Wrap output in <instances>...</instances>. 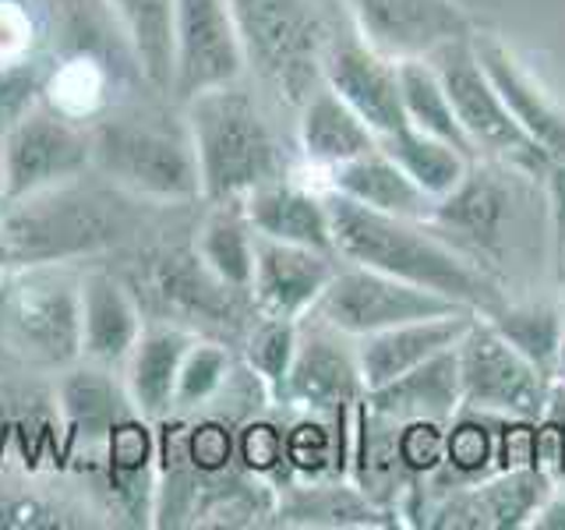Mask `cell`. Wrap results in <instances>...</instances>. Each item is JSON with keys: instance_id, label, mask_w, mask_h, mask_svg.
<instances>
[{"instance_id": "obj_15", "label": "cell", "mask_w": 565, "mask_h": 530, "mask_svg": "<svg viewBox=\"0 0 565 530\" xmlns=\"http://www.w3.org/2000/svg\"><path fill=\"white\" fill-rule=\"evenodd\" d=\"M555 491V477L537 464L494 470L481 481L459 485L431 502V530H520L530 527L541 502Z\"/></svg>"}, {"instance_id": "obj_1", "label": "cell", "mask_w": 565, "mask_h": 530, "mask_svg": "<svg viewBox=\"0 0 565 530\" xmlns=\"http://www.w3.org/2000/svg\"><path fill=\"white\" fill-rule=\"evenodd\" d=\"M326 202L332 220V252L340 262L364 265V269L403 279L411 287L449 297L477 315H488L509 300L502 283L467 255H459L428 220H406L367 209L329 188Z\"/></svg>"}, {"instance_id": "obj_9", "label": "cell", "mask_w": 565, "mask_h": 530, "mask_svg": "<svg viewBox=\"0 0 565 530\" xmlns=\"http://www.w3.org/2000/svg\"><path fill=\"white\" fill-rule=\"evenodd\" d=\"M88 167H93V128L50 99H40L4 128L0 202H22L29 194L78 181Z\"/></svg>"}, {"instance_id": "obj_22", "label": "cell", "mask_w": 565, "mask_h": 530, "mask_svg": "<svg viewBox=\"0 0 565 530\" xmlns=\"http://www.w3.org/2000/svg\"><path fill=\"white\" fill-rule=\"evenodd\" d=\"M364 403L388 421H438L449 424L463 411V389H459L456 347L435 353L406 375L364 393Z\"/></svg>"}, {"instance_id": "obj_23", "label": "cell", "mask_w": 565, "mask_h": 530, "mask_svg": "<svg viewBox=\"0 0 565 530\" xmlns=\"http://www.w3.org/2000/svg\"><path fill=\"white\" fill-rule=\"evenodd\" d=\"M199 332L173 322H146L135 350L124 361V389L135 403V411L149 421L173 414L177 375L181 361Z\"/></svg>"}, {"instance_id": "obj_31", "label": "cell", "mask_w": 565, "mask_h": 530, "mask_svg": "<svg viewBox=\"0 0 565 530\" xmlns=\"http://www.w3.org/2000/svg\"><path fill=\"white\" fill-rule=\"evenodd\" d=\"M481 318H488V322L499 329L530 364H537L547 379L555 375L558 347L565 336V311L558 305H552V300H505V305H499Z\"/></svg>"}, {"instance_id": "obj_17", "label": "cell", "mask_w": 565, "mask_h": 530, "mask_svg": "<svg viewBox=\"0 0 565 530\" xmlns=\"http://www.w3.org/2000/svg\"><path fill=\"white\" fill-rule=\"evenodd\" d=\"M340 269V258L315 247L282 244L258 237L255 241V276H252V305L258 315L290 318L300 322L315 305L329 279Z\"/></svg>"}, {"instance_id": "obj_28", "label": "cell", "mask_w": 565, "mask_h": 530, "mask_svg": "<svg viewBox=\"0 0 565 530\" xmlns=\"http://www.w3.org/2000/svg\"><path fill=\"white\" fill-rule=\"evenodd\" d=\"M212 209L194 230V255L230 290L247 294L255 276V226L247 223L241 202H209ZM252 297V294H247Z\"/></svg>"}, {"instance_id": "obj_6", "label": "cell", "mask_w": 565, "mask_h": 530, "mask_svg": "<svg viewBox=\"0 0 565 530\" xmlns=\"http://www.w3.org/2000/svg\"><path fill=\"white\" fill-rule=\"evenodd\" d=\"M247 67L269 93L300 110L318 85L332 35L315 0H230Z\"/></svg>"}, {"instance_id": "obj_5", "label": "cell", "mask_w": 565, "mask_h": 530, "mask_svg": "<svg viewBox=\"0 0 565 530\" xmlns=\"http://www.w3.org/2000/svg\"><path fill=\"white\" fill-rule=\"evenodd\" d=\"M78 181L29 194L22 202H4L0 262L14 265V269L71 262L131 237V209L99 191H82Z\"/></svg>"}, {"instance_id": "obj_12", "label": "cell", "mask_w": 565, "mask_h": 530, "mask_svg": "<svg viewBox=\"0 0 565 530\" xmlns=\"http://www.w3.org/2000/svg\"><path fill=\"white\" fill-rule=\"evenodd\" d=\"M244 71L247 57L230 0H177L170 96L188 103L209 88L241 82Z\"/></svg>"}, {"instance_id": "obj_11", "label": "cell", "mask_w": 565, "mask_h": 530, "mask_svg": "<svg viewBox=\"0 0 565 530\" xmlns=\"http://www.w3.org/2000/svg\"><path fill=\"white\" fill-rule=\"evenodd\" d=\"M470 311L456 305L449 297H438L431 290L411 287V283L393 279L385 273L364 269V265L340 262V269L329 279V287L318 297V305L308 311L322 318L326 326L340 329L353 340L382 329H393L403 322H420V318H438V315H459Z\"/></svg>"}, {"instance_id": "obj_26", "label": "cell", "mask_w": 565, "mask_h": 530, "mask_svg": "<svg viewBox=\"0 0 565 530\" xmlns=\"http://www.w3.org/2000/svg\"><path fill=\"white\" fill-rule=\"evenodd\" d=\"M276 523L290 527H393L382 506L350 481V477H315V481H290L279 485L276 499Z\"/></svg>"}, {"instance_id": "obj_35", "label": "cell", "mask_w": 565, "mask_h": 530, "mask_svg": "<svg viewBox=\"0 0 565 530\" xmlns=\"http://www.w3.org/2000/svg\"><path fill=\"white\" fill-rule=\"evenodd\" d=\"M88 523L82 509H71L64 502H50L35 491L0 488V527L14 530H53V527H82Z\"/></svg>"}, {"instance_id": "obj_32", "label": "cell", "mask_w": 565, "mask_h": 530, "mask_svg": "<svg viewBox=\"0 0 565 530\" xmlns=\"http://www.w3.org/2000/svg\"><path fill=\"white\" fill-rule=\"evenodd\" d=\"M396 75H399V96H403L406 120H411L417 131H428L441 141H452V146L463 149L467 156H477L470 138L463 135V128H459V120L452 114V103L446 96V88H441L431 61L428 57L399 61Z\"/></svg>"}, {"instance_id": "obj_10", "label": "cell", "mask_w": 565, "mask_h": 530, "mask_svg": "<svg viewBox=\"0 0 565 530\" xmlns=\"http://www.w3.org/2000/svg\"><path fill=\"white\" fill-rule=\"evenodd\" d=\"M456 361L467 411L541 421L552 406L555 382L481 315H473L470 329L459 336Z\"/></svg>"}, {"instance_id": "obj_16", "label": "cell", "mask_w": 565, "mask_h": 530, "mask_svg": "<svg viewBox=\"0 0 565 530\" xmlns=\"http://www.w3.org/2000/svg\"><path fill=\"white\" fill-rule=\"evenodd\" d=\"M322 82L375 131V138L393 135L411 124L399 96L396 61L382 57L367 43H361L358 35H343V40L332 35L322 64Z\"/></svg>"}, {"instance_id": "obj_29", "label": "cell", "mask_w": 565, "mask_h": 530, "mask_svg": "<svg viewBox=\"0 0 565 530\" xmlns=\"http://www.w3.org/2000/svg\"><path fill=\"white\" fill-rule=\"evenodd\" d=\"M128 40L135 64L152 93L170 96L173 85V11L177 0H103Z\"/></svg>"}, {"instance_id": "obj_8", "label": "cell", "mask_w": 565, "mask_h": 530, "mask_svg": "<svg viewBox=\"0 0 565 530\" xmlns=\"http://www.w3.org/2000/svg\"><path fill=\"white\" fill-rule=\"evenodd\" d=\"M428 61L452 103L459 128H463V135L470 138L477 156L502 159V163L523 167L537 177L547 173L552 159L544 156V149L520 128L516 117L509 114L499 88L491 85L488 71L481 67V61H477L473 40L438 46Z\"/></svg>"}, {"instance_id": "obj_3", "label": "cell", "mask_w": 565, "mask_h": 530, "mask_svg": "<svg viewBox=\"0 0 565 530\" xmlns=\"http://www.w3.org/2000/svg\"><path fill=\"white\" fill-rule=\"evenodd\" d=\"M181 106L205 202H241L247 191L287 173V152L269 117L241 82L209 88Z\"/></svg>"}, {"instance_id": "obj_36", "label": "cell", "mask_w": 565, "mask_h": 530, "mask_svg": "<svg viewBox=\"0 0 565 530\" xmlns=\"http://www.w3.org/2000/svg\"><path fill=\"white\" fill-rule=\"evenodd\" d=\"M544 194H547V247H552L555 276L565 287V159L547 167Z\"/></svg>"}, {"instance_id": "obj_7", "label": "cell", "mask_w": 565, "mask_h": 530, "mask_svg": "<svg viewBox=\"0 0 565 530\" xmlns=\"http://www.w3.org/2000/svg\"><path fill=\"white\" fill-rule=\"evenodd\" d=\"M0 340L32 368L64 371L82 361V276L67 262L25 265L0 297Z\"/></svg>"}, {"instance_id": "obj_24", "label": "cell", "mask_w": 565, "mask_h": 530, "mask_svg": "<svg viewBox=\"0 0 565 530\" xmlns=\"http://www.w3.org/2000/svg\"><path fill=\"white\" fill-rule=\"evenodd\" d=\"M57 411L67 438L88 449L110 435L117 421L135 414V403L124 382H114V368L78 361L64 368V379L57 385Z\"/></svg>"}, {"instance_id": "obj_18", "label": "cell", "mask_w": 565, "mask_h": 530, "mask_svg": "<svg viewBox=\"0 0 565 530\" xmlns=\"http://www.w3.org/2000/svg\"><path fill=\"white\" fill-rule=\"evenodd\" d=\"M241 209L258 237L332 252V220L322 184H305L282 173L276 181H265L255 191H247Z\"/></svg>"}, {"instance_id": "obj_14", "label": "cell", "mask_w": 565, "mask_h": 530, "mask_svg": "<svg viewBox=\"0 0 565 530\" xmlns=\"http://www.w3.org/2000/svg\"><path fill=\"white\" fill-rule=\"evenodd\" d=\"M358 40L388 61L431 57L438 46L473 40L470 14L456 0H343Z\"/></svg>"}, {"instance_id": "obj_19", "label": "cell", "mask_w": 565, "mask_h": 530, "mask_svg": "<svg viewBox=\"0 0 565 530\" xmlns=\"http://www.w3.org/2000/svg\"><path fill=\"white\" fill-rule=\"evenodd\" d=\"M477 311H459V315H438V318H420V322H403L393 329L371 332L358 340V361H361V379L364 389H379L406 375L411 368L424 364L435 353L449 350L459 343L473 322Z\"/></svg>"}, {"instance_id": "obj_33", "label": "cell", "mask_w": 565, "mask_h": 530, "mask_svg": "<svg viewBox=\"0 0 565 530\" xmlns=\"http://www.w3.org/2000/svg\"><path fill=\"white\" fill-rule=\"evenodd\" d=\"M297 332H300V322H290V318L255 315L252 326L241 336V361L262 379V385L269 389L276 403H279V389L287 382V371L297 353Z\"/></svg>"}, {"instance_id": "obj_40", "label": "cell", "mask_w": 565, "mask_h": 530, "mask_svg": "<svg viewBox=\"0 0 565 530\" xmlns=\"http://www.w3.org/2000/svg\"><path fill=\"white\" fill-rule=\"evenodd\" d=\"M0 159H4V124H0Z\"/></svg>"}, {"instance_id": "obj_30", "label": "cell", "mask_w": 565, "mask_h": 530, "mask_svg": "<svg viewBox=\"0 0 565 530\" xmlns=\"http://www.w3.org/2000/svg\"><path fill=\"white\" fill-rule=\"evenodd\" d=\"M379 149L393 156L403 167V173L411 177L431 202L446 199V194L463 181V173L473 159L463 149H456L452 141H441L428 131H417L414 124H406V128H399L393 135H382Z\"/></svg>"}, {"instance_id": "obj_25", "label": "cell", "mask_w": 565, "mask_h": 530, "mask_svg": "<svg viewBox=\"0 0 565 530\" xmlns=\"http://www.w3.org/2000/svg\"><path fill=\"white\" fill-rule=\"evenodd\" d=\"M297 141L300 156L315 173H329L350 163L371 149H379V138L350 106L322 82L297 110Z\"/></svg>"}, {"instance_id": "obj_27", "label": "cell", "mask_w": 565, "mask_h": 530, "mask_svg": "<svg viewBox=\"0 0 565 530\" xmlns=\"http://www.w3.org/2000/svg\"><path fill=\"white\" fill-rule=\"evenodd\" d=\"M322 188L347 194V199L361 202L367 209L393 212V216L406 220H428L431 216V199L424 194L393 156L382 149H371L350 163L335 167L322 177Z\"/></svg>"}, {"instance_id": "obj_2", "label": "cell", "mask_w": 565, "mask_h": 530, "mask_svg": "<svg viewBox=\"0 0 565 530\" xmlns=\"http://www.w3.org/2000/svg\"><path fill=\"white\" fill-rule=\"evenodd\" d=\"M537 220H547V194L537 173L473 156L446 199L431 205L428 223L459 255L481 265L505 287V273L537 247Z\"/></svg>"}, {"instance_id": "obj_20", "label": "cell", "mask_w": 565, "mask_h": 530, "mask_svg": "<svg viewBox=\"0 0 565 530\" xmlns=\"http://www.w3.org/2000/svg\"><path fill=\"white\" fill-rule=\"evenodd\" d=\"M141 329V305L114 273L93 269L82 276V361L124 368Z\"/></svg>"}, {"instance_id": "obj_34", "label": "cell", "mask_w": 565, "mask_h": 530, "mask_svg": "<svg viewBox=\"0 0 565 530\" xmlns=\"http://www.w3.org/2000/svg\"><path fill=\"white\" fill-rule=\"evenodd\" d=\"M234 371H237V361H234V353L226 350V343L194 336L181 361V375H177L173 414H191L209 406L226 389V382L234 379Z\"/></svg>"}, {"instance_id": "obj_39", "label": "cell", "mask_w": 565, "mask_h": 530, "mask_svg": "<svg viewBox=\"0 0 565 530\" xmlns=\"http://www.w3.org/2000/svg\"><path fill=\"white\" fill-rule=\"evenodd\" d=\"M555 485L565 491V464H562V467H558V474H555Z\"/></svg>"}, {"instance_id": "obj_13", "label": "cell", "mask_w": 565, "mask_h": 530, "mask_svg": "<svg viewBox=\"0 0 565 530\" xmlns=\"http://www.w3.org/2000/svg\"><path fill=\"white\" fill-rule=\"evenodd\" d=\"M364 379L358 361V340L326 326L322 318L305 315L297 332V353L279 389V406L297 414L332 417L343 406L364 400Z\"/></svg>"}, {"instance_id": "obj_4", "label": "cell", "mask_w": 565, "mask_h": 530, "mask_svg": "<svg viewBox=\"0 0 565 530\" xmlns=\"http://www.w3.org/2000/svg\"><path fill=\"white\" fill-rule=\"evenodd\" d=\"M93 170L138 202L191 205L202 199L184 117L110 110L93 124Z\"/></svg>"}, {"instance_id": "obj_21", "label": "cell", "mask_w": 565, "mask_h": 530, "mask_svg": "<svg viewBox=\"0 0 565 530\" xmlns=\"http://www.w3.org/2000/svg\"><path fill=\"white\" fill-rule=\"evenodd\" d=\"M473 53H477V61H481V67L488 71L491 85L499 88L502 103L509 106V114L516 117L520 128L537 141L552 163L565 159V110L562 106L544 93L530 71L520 67V61L512 57L502 43L488 40V35H473Z\"/></svg>"}, {"instance_id": "obj_37", "label": "cell", "mask_w": 565, "mask_h": 530, "mask_svg": "<svg viewBox=\"0 0 565 530\" xmlns=\"http://www.w3.org/2000/svg\"><path fill=\"white\" fill-rule=\"evenodd\" d=\"M530 527H537V530H565V491H562L558 485H555V491L541 502V509L534 512V520H530Z\"/></svg>"}, {"instance_id": "obj_38", "label": "cell", "mask_w": 565, "mask_h": 530, "mask_svg": "<svg viewBox=\"0 0 565 530\" xmlns=\"http://www.w3.org/2000/svg\"><path fill=\"white\" fill-rule=\"evenodd\" d=\"M555 385H562L565 389V336H562V347H558V361H555Z\"/></svg>"}]
</instances>
